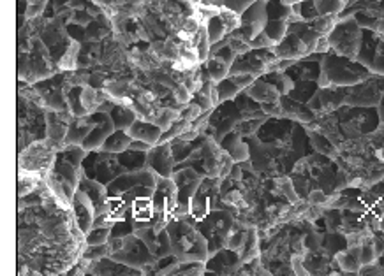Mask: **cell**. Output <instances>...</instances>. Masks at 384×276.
<instances>
[{
    "label": "cell",
    "instance_id": "6da1fadb",
    "mask_svg": "<svg viewBox=\"0 0 384 276\" xmlns=\"http://www.w3.org/2000/svg\"><path fill=\"white\" fill-rule=\"evenodd\" d=\"M18 152L46 138V106L34 87L18 81Z\"/></svg>",
    "mask_w": 384,
    "mask_h": 276
},
{
    "label": "cell",
    "instance_id": "7a4b0ae2",
    "mask_svg": "<svg viewBox=\"0 0 384 276\" xmlns=\"http://www.w3.org/2000/svg\"><path fill=\"white\" fill-rule=\"evenodd\" d=\"M370 69L356 58L328 51L321 60L319 87H353L370 76Z\"/></svg>",
    "mask_w": 384,
    "mask_h": 276
},
{
    "label": "cell",
    "instance_id": "3957f363",
    "mask_svg": "<svg viewBox=\"0 0 384 276\" xmlns=\"http://www.w3.org/2000/svg\"><path fill=\"white\" fill-rule=\"evenodd\" d=\"M171 243V253L180 260H203L210 257L208 241L196 226L183 219L169 220L166 226Z\"/></svg>",
    "mask_w": 384,
    "mask_h": 276
},
{
    "label": "cell",
    "instance_id": "277c9868",
    "mask_svg": "<svg viewBox=\"0 0 384 276\" xmlns=\"http://www.w3.org/2000/svg\"><path fill=\"white\" fill-rule=\"evenodd\" d=\"M108 245L110 259L125 264V266L142 270L143 275L157 273V257L150 252V248L145 245V241L136 233H131L122 238H112L108 241Z\"/></svg>",
    "mask_w": 384,
    "mask_h": 276
},
{
    "label": "cell",
    "instance_id": "5b68a950",
    "mask_svg": "<svg viewBox=\"0 0 384 276\" xmlns=\"http://www.w3.org/2000/svg\"><path fill=\"white\" fill-rule=\"evenodd\" d=\"M334 115L346 141L372 134L381 125L378 108H356V106L344 104L337 111H334Z\"/></svg>",
    "mask_w": 384,
    "mask_h": 276
},
{
    "label": "cell",
    "instance_id": "8992f818",
    "mask_svg": "<svg viewBox=\"0 0 384 276\" xmlns=\"http://www.w3.org/2000/svg\"><path fill=\"white\" fill-rule=\"evenodd\" d=\"M60 148H64V146L57 145L48 138L31 143L27 148L18 152V171L39 172V175L46 176L53 169Z\"/></svg>",
    "mask_w": 384,
    "mask_h": 276
},
{
    "label": "cell",
    "instance_id": "52a82bcc",
    "mask_svg": "<svg viewBox=\"0 0 384 276\" xmlns=\"http://www.w3.org/2000/svg\"><path fill=\"white\" fill-rule=\"evenodd\" d=\"M328 40H330L331 51H335V53L349 58H358L361 40H363V28L360 27L353 14L342 16L337 20L334 31L328 34Z\"/></svg>",
    "mask_w": 384,
    "mask_h": 276
},
{
    "label": "cell",
    "instance_id": "ba28073f",
    "mask_svg": "<svg viewBox=\"0 0 384 276\" xmlns=\"http://www.w3.org/2000/svg\"><path fill=\"white\" fill-rule=\"evenodd\" d=\"M236 222V216L228 209H213L203 220L196 223L199 233L206 238L208 241V252L210 255L219 252L220 248L226 246L228 234L231 233L233 226Z\"/></svg>",
    "mask_w": 384,
    "mask_h": 276
},
{
    "label": "cell",
    "instance_id": "9c48e42d",
    "mask_svg": "<svg viewBox=\"0 0 384 276\" xmlns=\"http://www.w3.org/2000/svg\"><path fill=\"white\" fill-rule=\"evenodd\" d=\"M125 171L118 160V153L106 152V150H92L83 160V175L92 180L105 183L106 187L117 180L118 176L124 175Z\"/></svg>",
    "mask_w": 384,
    "mask_h": 276
},
{
    "label": "cell",
    "instance_id": "30bf717a",
    "mask_svg": "<svg viewBox=\"0 0 384 276\" xmlns=\"http://www.w3.org/2000/svg\"><path fill=\"white\" fill-rule=\"evenodd\" d=\"M34 90L46 106V109H55V111H65L69 109L68 95L65 90L69 87V71H60L55 76L46 79H41L38 83L32 84Z\"/></svg>",
    "mask_w": 384,
    "mask_h": 276
},
{
    "label": "cell",
    "instance_id": "8fae6325",
    "mask_svg": "<svg viewBox=\"0 0 384 276\" xmlns=\"http://www.w3.org/2000/svg\"><path fill=\"white\" fill-rule=\"evenodd\" d=\"M384 94V76L372 72L367 79L347 87L346 104L356 108H378Z\"/></svg>",
    "mask_w": 384,
    "mask_h": 276
},
{
    "label": "cell",
    "instance_id": "7c38bea8",
    "mask_svg": "<svg viewBox=\"0 0 384 276\" xmlns=\"http://www.w3.org/2000/svg\"><path fill=\"white\" fill-rule=\"evenodd\" d=\"M277 60V55L273 53V48H252L247 53L238 55L233 62L230 74H254L256 78L267 74L272 69L273 62Z\"/></svg>",
    "mask_w": 384,
    "mask_h": 276
},
{
    "label": "cell",
    "instance_id": "4fadbf2b",
    "mask_svg": "<svg viewBox=\"0 0 384 276\" xmlns=\"http://www.w3.org/2000/svg\"><path fill=\"white\" fill-rule=\"evenodd\" d=\"M268 23V0H256L240 14V27L233 34L242 38L247 43H252L254 38L265 31Z\"/></svg>",
    "mask_w": 384,
    "mask_h": 276
},
{
    "label": "cell",
    "instance_id": "5bb4252c",
    "mask_svg": "<svg viewBox=\"0 0 384 276\" xmlns=\"http://www.w3.org/2000/svg\"><path fill=\"white\" fill-rule=\"evenodd\" d=\"M157 178L159 175L154 172L150 167L142 169V171H131V172H124V175L118 176L117 180H113L108 185V194L110 196H118L122 197L125 192L129 190L136 189V187H152L155 189L157 185Z\"/></svg>",
    "mask_w": 384,
    "mask_h": 276
},
{
    "label": "cell",
    "instance_id": "9a60e30c",
    "mask_svg": "<svg viewBox=\"0 0 384 276\" xmlns=\"http://www.w3.org/2000/svg\"><path fill=\"white\" fill-rule=\"evenodd\" d=\"M346 94L347 87H319V90L309 101V108L317 116L334 113L346 104Z\"/></svg>",
    "mask_w": 384,
    "mask_h": 276
},
{
    "label": "cell",
    "instance_id": "2e32d148",
    "mask_svg": "<svg viewBox=\"0 0 384 276\" xmlns=\"http://www.w3.org/2000/svg\"><path fill=\"white\" fill-rule=\"evenodd\" d=\"M152 199L159 215L164 216L168 222L173 220V213H175L176 204H178V192H176V183L173 182L171 176L169 178L159 176Z\"/></svg>",
    "mask_w": 384,
    "mask_h": 276
},
{
    "label": "cell",
    "instance_id": "e0dca14e",
    "mask_svg": "<svg viewBox=\"0 0 384 276\" xmlns=\"http://www.w3.org/2000/svg\"><path fill=\"white\" fill-rule=\"evenodd\" d=\"M146 167L152 169L159 176H169L175 172L176 162L175 155H173L171 143H159V145L152 146L146 153Z\"/></svg>",
    "mask_w": 384,
    "mask_h": 276
},
{
    "label": "cell",
    "instance_id": "ac0fdd59",
    "mask_svg": "<svg viewBox=\"0 0 384 276\" xmlns=\"http://www.w3.org/2000/svg\"><path fill=\"white\" fill-rule=\"evenodd\" d=\"M92 115H94V127H92L90 134L87 136V139H85L83 145H81L85 150H87V152H92V150H101L106 139L115 132V123H113L110 113L95 111V113H92Z\"/></svg>",
    "mask_w": 384,
    "mask_h": 276
},
{
    "label": "cell",
    "instance_id": "d6986e66",
    "mask_svg": "<svg viewBox=\"0 0 384 276\" xmlns=\"http://www.w3.org/2000/svg\"><path fill=\"white\" fill-rule=\"evenodd\" d=\"M240 266H242L240 253L224 246L219 252L212 253L208 257V260H206V275H238Z\"/></svg>",
    "mask_w": 384,
    "mask_h": 276
},
{
    "label": "cell",
    "instance_id": "ffe728a7",
    "mask_svg": "<svg viewBox=\"0 0 384 276\" xmlns=\"http://www.w3.org/2000/svg\"><path fill=\"white\" fill-rule=\"evenodd\" d=\"M71 209H73V215H75L80 231L87 234L88 231L94 227L95 219H97V209H95L92 199L88 197L83 190L78 189L75 194V199H73Z\"/></svg>",
    "mask_w": 384,
    "mask_h": 276
},
{
    "label": "cell",
    "instance_id": "44dd1931",
    "mask_svg": "<svg viewBox=\"0 0 384 276\" xmlns=\"http://www.w3.org/2000/svg\"><path fill=\"white\" fill-rule=\"evenodd\" d=\"M273 53L277 55V58H284V60H300V58L309 57L310 50L305 40L289 28L284 39L273 46Z\"/></svg>",
    "mask_w": 384,
    "mask_h": 276
},
{
    "label": "cell",
    "instance_id": "7402d4cb",
    "mask_svg": "<svg viewBox=\"0 0 384 276\" xmlns=\"http://www.w3.org/2000/svg\"><path fill=\"white\" fill-rule=\"evenodd\" d=\"M73 115L69 109L65 111H55L48 109L46 111V138L55 141L57 145L65 146V136H68L69 125H71Z\"/></svg>",
    "mask_w": 384,
    "mask_h": 276
},
{
    "label": "cell",
    "instance_id": "603a6c76",
    "mask_svg": "<svg viewBox=\"0 0 384 276\" xmlns=\"http://www.w3.org/2000/svg\"><path fill=\"white\" fill-rule=\"evenodd\" d=\"M280 104H282V116L284 118H289L297 123L307 125L312 123L317 118L316 113L309 108V104H304L300 101H294L289 95H282L280 97Z\"/></svg>",
    "mask_w": 384,
    "mask_h": 276
},
{
    "label": "cell",
    "instance_id": "cb8c5ba5",
    "mask_svg": "<svg viewBox=\"0 0 384 276\" xmlns=\"http://www.w3.org/2000/svg\"><path fill=\"white\" fill-rule=\"evenodd\" d=\"M220 146H223L224 150H226L228 153L233 157V160L235 162H247L250 160V146L249 141H247V138H243L240 132L231 131L230 134L224 136L223 139H220Z\"/></svg>",
    "mask_w": 384,
    "mask_h": 276
},
{
    "label": "cell",
    "instance_id": "d4e9b609",
    "mask_svg": "<svg viewBox=\"0 0 384 276\" xmlns=\"http://www.w3.org/2000/svg\"><path fill=\"white\" fill-rule=\"evenodd\" d=\"M78 189L83 190V192L92 199L95 209H97V215H101L102 209H105L106 201H108V197H110L108 187H106L105 183L97 182V180H92V178H88V176L83 175L81 176Z\"/></svg>",
    "mask_w": 384,
    "mask_h": 276
},
{
    "label": "cell",
    "instance_id": "484cf974",
    "mask_svg": "<svg viewBox=\"0 0 384 276\" xmlns=\"http://www.w3.org/2000/svg\"><path fill=\"white\" fill-rule=\"evenodd\" d=\"M127 132L132 139H139V141H145L149 143V145L155 146L161 141V136L164 131H162L159 125H155L154 121L138 118L127 128Z\"/></svg>",
    "mask_w": 384,
    "mask_h": 276
},
{
    "label": "cell",
    "instance_id": "4316f807",
    "mask_svg": "<svg viewBox=\"0 0 384 276\" xmlns=\"http://www.w3.org/2000/svg\"><path fill=\"white\" fill-rule=\"evenodd\" d=\"M335 263H337L341 273L347 275H360L361 270V245L347 246V248L341 250L335 255Z\"/></svg>",
    "mask_w": 384,
    "mask_h": 276
},
{
    "label": "cell",
    "instance_id": "83f0119b",
    "mask_svg": "<svg viewBox=\"0 0 384 276\" xmlns=\"http://www.w3.org/2000/svg\"><path fill=\"white\" fill-rule=\"evenodd\" d=\"M92 127H94V115L73 116L68 136H65V145H83Z\"/></svg>",
    "mask_w": 384,
    "mask_h": 276
},
{
    "label": "cell",
    "instance_id": "f1b7e54d",
    "mask_svg": "<svg viewBox=\"0 0 384 276\" xmlns=\"http://www.w3.org/2000/svg\"><path fill=\"white\" fill-rule=\"evenodd\" d=\"M305 128H307L310 146L314 148V152L321 153V155L337 158L338 146L335 145V143H331L330 138H326V136H324L323 132L319 131V128L312 127V125H305Z\"/></svg>",
    "mask_w": 384,
    "mask_h": 276
},
{
    "label": "cell",
    "instance_id": "f546056e",
    "mask_svg": "<svg viewBox=\"0 0 384 276\" xmlns=\"http://www.w3.org/2000/svg\"><path fill=\"white\" fill-rule=\"evenodd\" d=\"M245 92L254 99V101L260 102V104H265V102H277L282 97V94H280L272 83H268V81H265L263 78H256V81H254Z\"/></svg>",
    "mask_w": 384,
    "mask_h": 276
},
{
    "label": "cell",
    "instance_id": "4dcf8cb0",
    "mask_svg": "<svg viewBox=\"0 0 384 276\" xmlns=\"http://www.w3.org/2000/svg\"><path fill=\"white\" fill-rule=\"evenodd\" d=\"M132 87H134V81L127 78H110L102 87V90L117 102H127V99L131 97Z\"/></svg>",
    "mask_w": 384,
    "mask_h": 276
},
{
    "label": "cell",
    "instance_id": "1f68e13d",
    "mask_svg": "<svg viewBox=\"0 0 384 276\" xmlns=\"http://www.w3.org/2000/svg\"><path fill=\"white\" fill-rule=\"evenodd\" d=\"M164 275H175V276H201L206 275V263L203 260H180L176 259L168 270L162 273Z\"/></svg>",
    "mask_w": 384,
    "mask_h": 276
},
{
    "label": "cell",
    "instance_id": "d6a6232c",
    "mask_svg": "<svg viewBox=\"0 0 384 276\" xmlns=\"http://www.w3.org/2000/svg\"><path fill=\"white\" fill-rule=\"evenodd\" d=\"M110 116H112L113 123H115V128H124V131H127L138 120L134 109L129 104H124V102H115L113 108L110 109Z\"/></svg>",
    "mask_w": 384,
    "mask_h": 276
},
{
    "label": "cell",
    "instance_id": "836d02e7",
    "mask_svg": "<svg viewBox=\"0 0 384 276\" xmlns=\"http://www.w3.org/2000/svg\"><path fill=\"white\" fill-rule=\"evenodd\" d=\"M201 67L203 71H205V74L212 81H215V83H220L224 78H228L231 71L230 64H226V62L215 57H208L205 62H201Z\"/></svg>",
    "mask_w": 384,
    "mask_h": 276
},
{
    "label": "cell",
    "instance_id": "e575fe53",
    "mask_svg": "<svg viewBox=\"0 0 384 276\" xmlns=\"http://www.w3.org/2000/svg\"><path fill=\"white\" fill-rule=\"evenodd\" d=\"M146 153L149 152H139V150L127 148L125 152L118 153V160H120L122 167L127 172L142 171V169L146 167Z\"/></svg>",
    "mask_w": 384,
    "mask_h": 276
},
{
    "label": "cell",
    "instance_id": "d590c367",
    "mask_svg": "<svg viewBox=\"0 0 384 276\" xmlns=\"http://www.w3.org/2000/svg\"><path fill=\"white\" fill-rule=\"evenodd\" d=\"M44 178L46 176L39 175V172L18 171V197L28 196L31 192H34L41 185V182H44Z\"/></svg>",
    "mask_w": 384,
    "mask_h": 276
},
{
    "label": "cell",
    "instance_id": "8d00e7d4",
    "mask_svg": "<svg viewBox=\"0 0 384 276\" xmlns=\"http://www.w3.org/2000/svg\"><path fill=\"white\" fill-rule=\"evenodd\" d=\"M131 143H132V138L129 136L127 131H124V128H115V132H113V134L105 141L102 150L112 152V153H122L131 146Z\"/></svg>",
    "mask_w": 384,
    "mask_h": 276
},
{
    "label": "cell",
    "instance_id": "74e56055",
    "mask_svg": "<svg viewBox=\"0 0 384 276\" xmlns=\"http://www.w3.org/2000/svg\"><path fill=\"white\" fill-rule=\"evenodd\" d=\"M249 227L247 223L240 222V220H236L235 226H233L231 233L228 234V239H226V246L228 248L235 250V252H242L243 245H245L247 241V234H249Z\"/></svg>",
    "mask_w": 384,
    "mask_h": 276
},
{
    "label": "cell",
    "instance_id": "f35d334b",
    "mask_svg": "<svg viewBox=\"0 0 384 276\" xmlns=\"http://www.w3.org/2000/svg\"><path fill=\"white\" fill-rule=\"evenodd\" d=\"M319 90V83L317 81H297L293 87V90L289 92V97H293L294 101H300L304 104H309L310 99L314 97V94Z\"/></svg>",
    "mask_w": 384,
    "mask_h": 276
},
{
    "label": "cell",
    "instance_id": "ab89813d",
    "mask_svg": "<svg viewBox=\"0 0 384 276\" xmlns=\"http://www.w3.org/2000/svg\"><path fill=\"white\" fill-rule=\"evenodd\" d=\"M80 51L81 43L80 40H73L65 53L58 58V71H76L78 62H80Z\"/></svg>",
    "mask_w": 384,
    "mask_h": 276
},
{
    "label": "cell",
    "instance_id": "60d3db41",
    "mask_svg": "<svg viewBox=\"0 0 384 276\" xmlns=\"http://www.w3.org/2000/svg\"><path fill=\"white\" fill-rule=\"evenodd\" d=\"M260 78H263L265 81H268V83H272L282 95L289 94L294 87L293 78H291L286 71H272V72H267V74L260 76Z\"/></svg>",
    "mask_w": 384,
    "mask_h": 276
},
{
    "label": "cell",
    "instance_id": "b9f144b4",
    "mask_svg": "<svg viewBox=\"0 0 384 276\" xmlns=\"http://www.w3.org/2000/svg\"><path fill=\"white\" fill-rule=\"evenodd\" d=\"M180 118V109L178 108H171V106H157L154 113V123L159 125L162 131L171 127L176 120Z\"/></svg>",
    "mask_w": 384,
    "mask_h": 276
},
{
    "label": "cell",
    "instance_id": "7bdbcfd3",
    "mask_svg": "<svg viewBox=\"0 0 384 276\" xmlns=\"http://www.w3.org/2000/svg\"><path fill=\"white\" fill-rule=\"evenodd\" d=\"M192 44H194L196 51H198L199 62H205L210 57V50H212V43H210L208 31H206V25L203 23L201 28L198 31V34L192 38Z\"/></svg>",
    "mask_w": 384,
    "mask_h": 276
},
{
    "label": "cell",
    "instance_id": "ee69618b",
    "mask_svg": "<svg viewBox=\"0 0 384 276\" xmlns=\"http://www.w3.org/2000/svg\"><path fill=\"white\" fill-rule=\"evenodd\" d=\"M314 6L319 16L324 14H341L347 7V0H314Z\"/></svg>",
    "mask_w": 384,
    "mask_h": 276
},
{
    "label": "cell",
    "instance_id": "f6af8a7d",
    "mask_svg": "<svg viewBox=\"0 0 384 276\" xmlns=\"http://www.w3.org/2000/svg\"><path fill=\"white\" fill-rule=\"evenodd\" d=\"M289 31V21L287 20H268L267 27H265V34L268 35L273 43H280L284 39V35Z\"/></svg>",
    "mask_w": 384,
    "mask_h": 276
},
{
    "label": "cell",
    "instance_id": "bcb514c9",
    "mask_svg": "<svg viewBox=\"0 0 384 276\" xmlns=\"http://www.w3.org/2000/svg\"><path fill=\"white\" fill-rule=\"evenodd\" d=\"M337 20H338L337 14H324V16L314 18V20H310L309 23L312 25L314 31L319 32L321 35H328L331 31H334L335 25H337Z\"/></svg>",
    "mask_w": 384,
    "mask_h": 276
},
{
    "label": "cell",
    "instance_id": "7dc6e473",
    "mask_svg": "<svg viewBox=\"0 0 384 276\" xmlns=\"http://www.w3.org/2000/svg\"><path fill=\"white\" fill-rule=\"evenodd\" d=\"M205 25H206V31H208V35H210V43L212 44L219 43L220 39H224L228 35L226 25L223 23V20H220L219 14L213 18H210V20L206 21Z\"/></svg>",
    "mask_w": 384,
    "mask_h": 276
},
{
    "label": "cell",
    "instance_id": "c3c4849f",
    "mask_svg": "<svg viewBox=\"0 0 384 276\" xmlns=\"http://www.w3.org/2000/svg\"><path fill=\"white\" fill-rule=\"evenodd\" d=\"M256 0H203L201 4L206 6H217V7H228V9L235 11V13L242 14L247 7H250Z\"/></svg>",
    "mask_w": 384,
    "mask_h": 276
},
{
    "label": "cell",
    "instance_id": "681fc988",
    "mask_svg": "<svg viewBox=\"0 0 384 276\" xmlns=\"http://www.w3.org/2000/svg\"><path fill=\"white\" fill-rule=\"evenodd\" d=\"M112 238V227H97L94 226L87 234H85V239H87V245H106Z\"/></svg>",
    "mask_w": 384,
    "mask_h": 276
},
{
    "label": "cell",
    "instance_id": "f907efd6",
    "mask_svg": "<svg viewBox=\"0 0 384 276\" xmlns=\"http://www.w3.org/2000/svg\"><path fill=\"white\" fill-rule=\"evenodd\" d=\"M217 92H219V101L224 102V101H231V99H235L242 90H240L238 84H236L235 81L228 76V78H224L220 83H217Z\"/></svg>",
    "mask_w": 384,
    "mask_h": 276
},
{
    "label": "cell",
    "instance_id": "816d5d0a",
    "mask_svg": "<svg viewBox=\"0 0 384 276\" xmlns=\"http://www.w3.org/2000/svg\"><path fill=\"white\" fill-rule=\"evenodd\" d=\"M27 2L28 6L27 9H25V18H27V20H34V18L43 16L50 0H27Z\"/></svg>",
    "mask_w": 384,
    "mask_h": 276
},
{
    "label": "cell",
    "instance_id": "f5cc1de1",
    "mask_svg": "<svg viewBox=\"0 0 384 276\" xmlns=\"http://www.w3.org/2000/svg\"><path fill=\"white\" fill-rule=\"evenodd\" d=\"M330 197H331L330 194L324 192L323 189H312L309 192L307 201L314 206H328V202H330Z\"/></svg>",
    "mask_w": 384,
    "mask_h": 276
},
{
    "label": "cell",
    "instance_id": "db71d44e",
    "mask_svg": "<svg viewBox=\"0 0 384 276\" xmlns=\"http://www.w3.org/2000/svg\"><path fill=\"white\" fill-rule=\"evenodd\" d=\"M261 108H263V111L267 113L268 118H284V116H282V104H280V101L265 102V104H261Z\"/></svg>",
    "mask_w": 384,
    "mask_h": 276
},
{
    "label": "cell",
    "instance_id": "11a10c76",
    "mask_svg": "<svg viewBox=\"0 0 384 276\" xmlns=\"http://www.w3.org/2000/svg\"><path fill=\"white\" fill-rule=\"evenodd\" d=\"M250 46H252V48H257V50H260V48H273V46H275V43H273V40L270 39L268 35L265 34V32H261V34L257 35V38H254V39H252V43H250Z\"/></svg>",
    "mask_w": 384,
    "mask_h": 276
},
{
    "label": "cell",
    "instance_id": "9f6ffc18",
    "mask_svg": "<svg viewBox=\"0 0 384 276\" xmlns=\"http://www.w3.org/2000/svg\"><path fill=\"white\" fill-rule=\"evenodd\" d=\"M378 109H379V118H381V123H384V94H383L381 102H379Z\"/></svg>",
    "mask_w": 384,
    "mask_h": 276
},
{
    "label": "cell",
    "instance_id": "6f0895ef",
    "mask_svg": "<svg viewBox=\"0 0 384 276\" xmlns=\"http://www.w3.org/2000/svg\"><path fill=\"white\" fill-rule=\"evenodd\" d=\"M282 2H286V4H289V6H293V4L304 2V0H282Z\"/></svg>",
    "mask_w": 384,
    "mask_h": 276
},
{
    "label": "cell",
    "instance_id": "680465c9",
    "mask_svg": "<svg viewBox=\"0 0 384 276\" xmlns=\"http://www.w3.org/2000/svg\"><path fill=\"white\" fill-rule=\"evenodd\" d=\"M201 2H203V0H192V4H196V6H199Z\"/></svg>",
    "mask_w": 384,
    "mask_h": 276
},
{
    "label": "cell",
    "instance_id": "91938a15",
    "mask_svg": "<svg viewBox=\"0 0 384 276\" xmlns=\"http://www.w3.org/2000/svg\"><path fill=\"white\" fill-rule=\"evenodd\" d=\"M92 2H95V4H101V2H105V0H92Z\"/></svg>",
    "mask_w": 384,
    "mask_h": 276
}]
</instances>
